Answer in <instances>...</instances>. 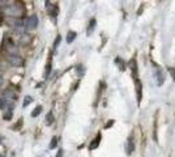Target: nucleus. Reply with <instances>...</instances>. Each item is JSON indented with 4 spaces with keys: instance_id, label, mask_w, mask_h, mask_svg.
Listing matches in <instances>:
<instances>
[{
    "instance_id": "14",
    "label": "nucleus",
    "mask_w": 175,
    "mask_h": 157,
    "mask_svg": "<svg viewBox=\"0 0 175 157\" xmlns=\"http://www.w3.org/2000/svg\"><path fill=\"white\" fill-rule=\"evenodd\" d=\"M94 25H95V20H92V21H90V25H89V29H88V34H92L93 29H94Z\"/></svg>"
},
{
    "instance_id": "11",
    "label": "nucleus",
    "mask_w": 175,
    "mask_h": 157,
    "mask_svg": "<svg viewBox=\"0 0 175 157\" xmlns=\"http://www.w3.org/2000/svg\"><path fill=\"white\" fill-rule=\"evenodd\" d=\"M76 35H77V34H76L75 32H69L68 35H67V42H68V43H71V42H72L73 39L76 38Z\"/></svg>"
},
{
    "instance_id": "16",
    "label": "nucleus",
    "mask_w": 175,
    "mask_h": 157,
    "mask_svg": "<svg viewBox=\"0 0 175 157\" xmlns=\"http://www.w3.org/2000/svg\"><path fill=\"white\" fill-rule=\"evenodd\" d=\"M11 118H12V110H11V109H8V111L4 114V119L5 120H9Z\"/></svg>"
},
{
    "instance_id": "1",
    "label": "nucleus",
    "mask_w": 175,
    "mask_h": 157,
    "mask_svg": "<svg viewBox=\"0 0 175 157\" xmlns=\"http://www.w3.org/2000/svg\"><path fill=\"white\" fill-rule=\"evenodd\" d=\"M8 62H9L12 66L15 67H20L22 64V58L18 57V55H8Z\"/></svg>"
},
{
    "instance_id": "22",
    "label": "nucleus",
    "mask_w": 175,
    "mask_h": 157,
    "mask_svg": "<svg viewBox=\"0 0 175 157\" xmlns=\"http://www.w3.org/2000/svg\"><path fill=\"white\" fill-rule=\"evenodd\" d=\"M0 140H1V139H0Z\"/></svg>"
},
{
    "instance_id": "9",
    "label": "nucleus",
    "mask_w": 175,
    "mask_h": 157,
    "mask_svg": "<svg viewBox=\"0 0 175 157\" xmlns=\"http://www.w3.org/2000/svg\"><path fill=\"white\" fill-rule=\"evenodd\" d=\"M41 113H42V106H37L34 110L32 111V117H33V118H35V117H38Z\"/></svg>"
},
{
    "instance_id": "2",
    "label": "nucleus",
    "mask_w": 175,
    "mask_h": 157,
    "mask_svg": "<svg viewBox=\"0 0 175 157\" xmlns=\"http://www.w3.org/2000/svg\"><path fill=\"white\" fill-rule=\"evenodd\" d=\"M25 25H26V28H29V29H35V28L38 26V17H37V16H30V17L26 20Z\"/></svg>"
},
{
    "instance_id": "15",
    "label": "nucleus",
    "mask_w": 175,
    "mask_h": 157,
    "mask_svg": "<svg viewBox=\"0 0 175 157\" xmlns=\"http://www.w3.org/2000/svg\"><path fill=\"white\" fill-rule=\"evenodd\" d=\"M32 101H33V98L30 97V96H26V97H25V98H24V107H26V106L29 105Z\"/></svg>"
},
{
    "instance_id": "19",
    "label": "nucleus",
    "mask_w": 175,
    "mask_h": 157,
    "mask_svg": "<svg viewBox=\"0 0 175 157\" xmlns=\"http://www.w3.org/2000/svg\"><path fill=\"white\" fill-rule=\"evenodd\" d=\"M169 71H170V74L173 75V76H174V78H175V68H170V69H169Z\"/></svg>"
},
{
    "instance_id": "12",
    "label": "nucleus",
    "mask_w": 175,
    "mask_h": 157,
    "mask_svg": "<svg viewBox=\"0 0 175 157\" xmlns=\"http://www.w3.org/2000/svg\"><path fill=\"white\" fill-rule=\"evenodd\" d=\"M7 109V100L4 97L0 98V110H5Z\"/></svg>"
},
{
    "instance_id": "3",
    "label": "nucleus",
    "mask_w": 175,
    "mask_h": 157,
    "mask_svg": "<svg viewBox=\"0 0 175 157\" xmlns=\"http://www.w3.org/2000/svg\"><path fill=\"white\" fill-rule=\"evenodd\" d=\"M3 97H4L5 100H11V98H12V100H15V98H16V94L13 93L12 91L7 89V91H4V93H3Z\"/></svg>"
},
{
    "instance_id": "4",
    "label": "nucleus",
    "mask_w": 175,
    "mask_h": 157,
    "mask_svg": "<svg viewBox=\"0 0 175 157\" xmlns=\"http://www.w3.org/2000/svg\"><path fill=\"white\" fill-rule=\"evenodd\" d=\"M99 140H101V135H97L95 136V139L93 140V143L89 145V149H95V148L99 145Z\"/></svg>"
},
{
    "instance_id": "10",
    "label": "nucleus",
    "mask_w": 175,
    "mask_h": 157,
    "mask_svg": "<svg viewBox=\"0 0 175 157\" xmlns=\"http://www.w3.org/2000/svg\"><path fill=\"white\" fill-rule=\"evenodd\" d=\"M135 149V145L132 140H128V144H127V153H132Z\"/></svg>"
},
{
    "instance_id": "13",
    "label": "nucleus",
    "mask_w": 175,
    "mask_h": 157,
    "mask_svg": "<svg viewBox=\"0 0 175 157\" xmlns=\"http://www.w3.org/2000/svg\"><path fill=\"white\" fill-rule=\"evenodd\" d=\"M50 71H51V60H49V63H47V66H46V71H44V77H49Z\"/></svg>"
},
{
    "instance_id": "21",
    "label": "nucleus",
    "mask_w": 175,
    "mask_h": 157,
    "mask_svg": "<svg viewBox=\"0 0 175 157\" xmlns=\"http://www.w3.org/2000/svg\"><path fill=\"white\" fill-rule=\"evenodd\" d=\"M1 83H3V77L0 76V85H1Z\"/></svg>"
},
{
    "instance_id": "17",
    "label": "nucleus",
    "mask_w": 175,
    "mask_h": 157,
    "mask_svg": "<svg viewBox=\"0 0 175 157\" xmlns=\"http://www.w3.org/2000/svg\"><path fill=\"white\" fill-rule=\"evenodd\" d=\"M56 144H58V137H52V140H51V143H50V148H55L56 147Z\"/></svg>"
},
{
    "instance_id": "7",
    "label": "nucleus",
    "mask_w": 175,
    "mask_h": 157,
    "mask_svg": "<svg viewBox=\"0 0 175 157\" xmlns=\"http://www.w3.org/2000/svg\"><path fill=\"white\" fill-rule=\"evenodd\" d=\"M7 50H8V51H9V54H11V55H17V49H16V46H15V45H12V43H11L9 46L7 47Z\"/></svg>"
},
{
    "instance_id": "6",
    "label": "nucleus",
    "mask_w": 175,
    "mask_h": 157,
    "mask_svg": "<svg viewBox=\"0 0 175 157\" xmlns=\"http://www.w3.org/2000/svg\"><path fill=\"white\" fill-rule=\"evenodd\" d=\"M156 77H157V84L158 85H161V84L163 83V75H162V72H161L159 69H157L156 71Z\"/></svg>"
},
{
    "instance_id": "18",
    "label": "nucleus",
    "mask_w": 175,
    "mask_h": 157,
    "mask_svg": "<svg viewBox=\"0 0 175 157\" xmlns=\"http://www.w3.org/2000/svg\"><path fill=\"white\" fill-rule=\"evenodd\" d=\"M59 43H60V35H58V38H56L55 42H54V49H56V47L59 46Z\"/></svg>"
},
{
    "instance_id": "20",
    "label": "nucleus",
    "mask_w": 175,
    "mask_h": 157,
    "mask_svg": "<svg viewBox=\"0 0 175 157\" xmlns=\"http://www.w3.org/2000/svg\"><path fill=\"white\" fill-rule=\"evenodd\" d=\"M56 157H63V151H58V155H56Z\"/></svg>"
},
{
    "instance_id": "5",
    "label": "nucleus",
    "mask_w": 175,
    "mask_h": 157,
    "mask_svg": "<svg viewBox=\"0 0 175 157\" xmlns=\"http://www.w3.org/2000/svg\"><path fill=\"white\" fill-rule=\"evenodd\" d=\"M30 41V37L28 34H25V33H22L21 35H20V42H21V45H28Z\"/></svg>"
},
{
    "instance_id": "8",
    "label": "nucleus",
    "mask_w": 175,
    "mask_h": 157,
    "mask_svg": "<svg viewBox=\"0 0 175 157\" xmlns=\"http://www.w3.org/2000/svg\"><path fill=\"white\" fill-rule=\"evenodd\" d=\"M52 122H54V115H52L51 111H50V113L46 115V124H47V126H51Z\"/></svg>"
}]
</instances>
